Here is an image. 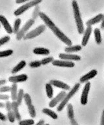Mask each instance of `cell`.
I'll list each match as a JSON object with an SVG mask.
<instances>
[{
    "instance_id": "24",
    "label": "cell",
    "mask_w": 104,
    "mask_h": 125,
    "mask_svg": "<svg viewBox=\"0 0 104 125\" xmlns=\"http://www.w3.org/2000/svg\"><path fill=\"white\" fill-rule=\"evenodd\" d=\"M94 37H95V41H96V43L100 44L102 42V35H101V31H100V29L98 28H96L94 30Z\"/></svg>"
},
{
    "instance_id": "36",
    "label": "cell",
    "mask_w": 104,
    "mask_h": 125,
    "mask_svg": "<svg viewBox=\"0 0 104 125\" xmlns=\"http://www.w3.org/2000/svg\"><path fill=\"white\" fill-rule=\"evenodd\" d=\"M10 41V37L9 36H5V37H2L1 40H0V45L3 46L5 44H6Z\"/></svg>"
},
{
    "instance_id": "35",
    "label": "cell",
    "mask_w": 104,
    "mask_h": 125,
    "mask_svg": "<svg viewBox=\"0 0 104 125\" xmlns=\"http://www.w3.org/2000/svg\"><path fill=\"white\" fill-rule=\"evenodd\" d=\"M40 13V12L39 7L37 5L36 6L35 9V10H34L33 13V18L34 20H35L38 16H39Z\"/></svg>"
},
{
    "instance_id": "43",
    "label": "cell",
    "mask_w": 104,
    "mask_h": 125,
    "mask_svg": "<svg viewBox=\"0 0 104 125\" xmlns=\"http://www.w3.org/2000/svg\"><path fill=\"white\" fill-rule=\"evenodd\" d=\"M70 123H71V125H78V124H77V121H76L74 119H71Z\"/></svg>"
},
{
    "instance_id": "1",
    "label": "cell",
    "mask_w": 104,
    "mask_h": 125,
    "mask_svg": "<svg viewBox=\"0 0 104 125\" xmlns=\"http://www.w3.org/2000/svg\"><path fill=\"white\" fill-rule=\"evenodd\" d=\"M39 17L42 20V21L45 23V25L51 29V31H52V32L56 35V37H57L59 40H61L63 43H65V44L67 45V46H72V41L69 39L68 37H67L66 35H65V33H63V31H61V30L55 25L54 22H53V21H52V20H51L50 19L45 13L40 12V13L39 14Z\"/></svg>"
},
{
    "instance_id": "19",
    "label": "cell",
    "mask_w": 104,
    "mask_h": 125,
    "mask_svg": "<svg viewBox=\"0 0 104 125\" xmlns=\"http://www.w3.org/2000/svg\"><path fill=\"white\" fill-rule=\"evenodd\" d=\"M10 93H11V98L13 101H16L17 96H18V85L17 83H13L11 86L10 89Z\"/></svg>"
},
{
    "instance_id": "5",
    "label": "cell",
    "mask_w": 104,
    "mask_h": 125,
    "mask_svg": "<svg viewBox=\"0 0 104 125\" xmlns=\"http://www.w3.org/2000/svg\"><path fill=\"white\" fill-rule=\"evenodd\" d=\"M34 23H35V20L33 18L29 20L25 23V25L20 29V31H18V33L16 34V39L18 40V41H20L22 38H24V37L27 34V32L28 31V30L30 29V27H31Z\"/></svg>"
},
{
    "instance_id": "22",
    "label": "cell",
    "mask_w": 104,
    "mask_h": 125,
    "mask_svg": "<svg viewBox=\"0 0 104 125\" xmlns=\"http://www.w3.org/2000/svg\"><path fill=\"white\" fill-rule=\"evenodd\" d=\"M42 113L47 115V116H49L53 119H58V116H57V113L52 111L51 109H49V108H44L42 109Z\"/></svg>"
},
{
    "instance_id": "14",
    "label": "cell",
    "mask_w": 104,
    "mask_h": 125,
    "mask_svg": "<svg viewBox=\"0 0 104 125\" xmlns=\"http://www.w3.org/2000/svg\"><path fill=\"white\" fill-rule=\"evenodd\" d=\"M59 58L63 60L70 61H80L81 57L77 55H73V54H68V53H60L59 55Z\"/></svg>"
},
{
    "instance_id": "34",
    "label": "cell",
    "mask_w": 104,
    "mask_h": 125,
    "mask_svg": "<svg viewBox=\"0 0 104 125\" xmlns=\"http://www.w3.org/2000/svg\"><path fill=\"white\" fill-rule=\"evenodd\" d=\"M42 65L40 61H34L29 63V66L31 68H38Z\"/></svg>"
},
{
    "instance_id": "9",
    "label": "cell",
    "mask_w": 104,
    "mask_h": 125,
    "mask_svg": "<svg viewBox=\"0 0 104 125\" xmlns=\"http://www.w3.org/2000/svg\"><path fill=\"white\" fill-rule=\"evenodd\" d=\"M52 64L54 66L59 67H66V68H73L75 66L74 62L72 61L66 60H54L52 62Z\"/></svg>"
},
{
    "instance_id": "44",
    "label": "cell",
    "mask_w": 104,
    "mask_h": 125,
    "mask_svg": "<svg viewBox=\"0 0 104 125\" xmlns=\"http://www.w3.org/2000/svg\"><path fill=\"white\" fill-rule=\"evenodd\" d=\"M35 125H44V120H40Z\"/></svg>"
},
{
    "instance_id": "23",
    "label": "cell",
    "mask_w": 104,
    "mask_h": 125,
    "mask_svg": "<svg viewBox=\"0 0 104 125\" xmlns=\"http://www.w3.org/2000/svg\"><path fill=\"white\" fill-rule=\"evenodd\" d=\"M46 94L47 96L49 98H52L53 96V89L50 83L46 84Z\"/></svg>"
},
{
    "instance_id": "3",
    "label": "cell",
    "mask_w": 104,
    "mask_h": 125,
    "mask_svg": "<svg viewBox=\"0 0 104 125\" xmlns=\"http://www.w3.org/2000/svg\"><path fill=\"white\" fill-rule=\"evenodd\" d=\"M79 88H80V83H77L75 84L74 87H72V89L69 91L68 93H67V94L66 95L65 98L63 100V101L59 104V105L57 107V111H61L65 108V106L68 104V102L69 100L75 95V94L77 92V91H78Z\"/></svg>"
},
{
    "instance_id": "26",
    "label": "cell",
    "mask_w": 104,
    "mask_h": 125,
    "mask_svg": "<svg viewBox=\"0 0 104 125\" xmlns=\"http://www.w3.org/2000/svg\"><path fill=\"white\" fill-rule=\"evenodd\" d=\"M21 22H22V20L20 18L16 19V20L14 21V27H13V33L17 34L18 31H20V26L21 25Z\"/></svg>"
},
{
    "instance_id": "27",
    "label": "cell",
    "mask_w": 104,
    "mask_h": 125,
    "mask_svg": "<svg viewBox=\"0 0 104 125\" xmlns=\"http://www.w3.org/2000/svg\"><path fill=\"white\" fill-rule=\"evenodd\" d=\"M24 91L23 89H20L19 90V91H18V96H17V100H16V102H18V104L19 105H21L22 104V100L24 99Z\"/></svg>"
},
{
    "instance_id": "8",
    "label": "cell",
    "mask_w": 104,
    "mask_h": 125,
    "mask_svg": "<svg viewBox=\"0 0 104 125\" xmlns=\"http://www.w3.org/2000/svg\"><path fill=\"white\" fill-rule=\"evenodd\" d=\"M67 94V93L64 91L60 92L58 94H57L56 96H55L54 98L51 100V101L49 102V106L50 107H54L55 106L58 104L59 103H61V102L63 101V100L65 98V97L66 96V95Z\"/></svg>"
},
{
    "instance_id": "16",
    "label": "cell",
    "mask_w": 104,
    "mask_h": 125,
    "mask_svg": "<svg viewBox=\"0 0 104 125\" xmlns=\"http://www.w3.org/2000/svg\"><path fill=\"white\" fill-rule=\"evenodd\" d=\"M103 17H104V14H99L97 16H96L95 17L92 18L91 19L86 21V25L87 26H92L93 25H95L96 23L101 22L103 20Z\"/></svg>"
},
{
    "instance_id": "28",
    "label": "cell",
    "mask_w": 104,
    "mask_h": 125,
    "mask_svg": "<svg viewBox=\"0 0 104 125\" xmlns=\"http://www.w3.org/2000/svg\"><path fill=\"white\" fill-rule=\"evenodd\" d=\"M34 124L35 121L33 119H25L19 122V125H33Z\"/></svg>"
},
{
    "instance_id": "32",
    "label": "cell",
    "mask_w": 104,
    "mask_h": 125,
    "mask_svg": "<svg viewBox=\"0 0 104 125\" xmlns=\"http://www.w3.org/2000/svg\"><path fill=\"white\" fill-rule=\"evenodd\" d=\"M54 61V58L53 57H46V58L42 59L40 61H41L42 64L43 65H46V64H47L50 63V62H52Z\"/></svg>"
},
{
    "instance_id": "29",
    "label": "cell",
    "mask_w": 104,
    "mask_h": 125,
    "mask_svg": "<svg viewBox=\"0 0 104 125\" xmlns=\"http://www.w3.org/2000/svg\"><path fill=\"white\" fill-rule=\"evenodd\" d=\"M13 53V50H7L1 51L0 52V57H6L11 55Z\"/></svg>"
},
{
    "instance_id": "12",
    "label": "cell",
    "mask_w": 104,
    "mask_h": 125,
    "mask_svg": "<svg viewBox=\"0 0 104 125\" xmlns=\"http://www.w3.org/2000/svg\"><path fill=\"white\" fill-rule=\"evenodd\" d=\"M0 21L4 27L5 30L7 31V33H9V34H11V33H13V27H11V25H10L8 20H7V18L5 17L4 16H0Z\"/></svg>"
},
{
    "instance_id": "42",
    "label": "cell",
    "mask_w": 104,
    "mask_h": 125,
    "mask_svg": "<svg viewBox=\"0 0 104 125\" xmlns=\"http://www.w3.org/2000/svg\"><path fill=\"white\" fill-rule=\"evenodd\" d=\"M28 1H29V0H16V3L17 4H21Z\"/></svg>"
},
{
    "instance_id": "10",
    "label": "cell",
    "mask_w": 104,
    "mask_h": 125,
    "mask_svg": "<svg viewBox=\"0 0 104 125\" xmlns=\"http://www.w3.org/2000/svg\"><path fill=\"white\" fill-rule=\"evenodd\" d=\"M28 79V76L27 74H22L18 76H10L9 78V81L12 83H21V82H24L27 81Z\"/></svg>"
},
{
    "instance_id": "20",
    "label": "cell",
    "mask_w": 104,
    "mask_h": 125,
    "mask_svg": "<svg viewBox=\"0 0 104 125\" xmlns=\"http://www.w3.org/2000/svg\"><path fill=\"white\" fill-rule=\"evenodd\" d=\"M26 62L25 61L22 60L18 64H16V66H14L13 69L12 70V74H16L17 72H20V70H22L23 68L26 66Z\"/></svg>"
},
{
    "instance_id": "33",
    "label": "cell",
    "mask_w": 104,
    "mask_h": 125,
    "mask_svg": "<svg viewBox=\"0 0 104 125\" xmlns=\"http://www.w3.org/2000/svg\"><path fill=\"white\" fill-rule=\"evenodd\" d=\"M7 118H8L9 121H10V123H14L15 121V119H16V116L14 115V112L12 111H8V113H7Z\"/></svg>"
},
{
    "instance_id": "25",
    "label": "cell",
    "mask_w": 104,
    "mask_h": 125,
    "mask_svg": "<svg viewBox=\"0 0 104 125\" xmlns=\"http://www.w3.org/2000/svg\"><path fill=\"white\" fill-rule=\"evenodd\" d=\"M67 115L70 120L74 119V111L73 105L71 104H67Z\"/></svg>"
},
{
    "instance_id": "39",
    "label": "cell",
    "mask_w": 104,
    "mask_h": 125,
    "mask_svg": "<svg viewBox=\"0 0 104 125\" xmlns=\"http://www.w3.org/2000/svg\"><path fill=\"white\" fill-rule=\"evenodd\" d=\"M0 98L2 100H9V96L7 94H1L0 95Z\"/></svg>"
},
{
    "instance_id": "45",
    "label": "cell",
    "mask_w": 104,
    "mask_h": 125,
    "mask_svg": "<svg viewBox=\"0 0 104 125\" xmlns=\"http://www.w3.org/2000/svg\"><path fill=\"white\" fill-rule=\"evenodd\" d=\"M6 83L7 82L5 80H1V81H0V85H5Z\"/></svg>"
},
{
    "instance_id": "21",
    "label": "cell",
    "mask_w": 104,
    "mask_h": 125,
    "mask_svg": "<svg viewBox=\"0 0 104 125\" xmlns=\"http://www.w3.org/2000/svg\"><path fill=\"white\" fill-rule=\"evenodd\" d=\"M81 49H82V47L80 45H76V46H70L66 47L65 51L66 53H73L81 50Z\"/></svg>"
},
{
    "instance_id": "31",
    "label": "cell",
    "mask_w": 104,
    "mask_h": 125,
    "mask_svg": "<svg viewBox=\"0 0 104 125\" xmlns=\"http://www.w3.org/2000/svg\"><path fill=\"white\" fill-rule=\"evenodd\" d=\"M24 100L25 101V103L27 105V106H29V105H31L32 104V99L31 98V96L28 93H26L24 94Z\"/></svg>"
},
{
    "instance_id": "4",
    "label": "cell",
    "mask_w": 104,
    "mask_h": 125,
    "mask_svg": "<svg viewBox=\"0 0 104 125\" xmlns=\"http://www.w3.org/2000/svg\"><path fill=\"white\" fill-rule=\"evenodd\" d=\"M42 1V0H31L30 1L26 3L24 5H22L21 7L17 9L14 11V14L16 16L21 15L23 13H24L25 12L27 11L28 9H29L30 8L33 7H35V6L38 5V4L40 3Z\"/></svg>"
},
{
    "instance_id": "6",
    "label": "cell",
    "mask_w": 104,
    "mask_h": 125,
    "mask_svg": "<svg viewBox=\"0 0 104 125\" xmlns=\"http://www.w3.org/2000/svg\"><path fill=\"white\" fill-rule=\"evenodd\" d=\"M46 26L45 25H40L37 28H35L33 30L29 31V33H28L26 35V36L24 37V39H34L35 37L39 36L40 35H41L42 33H44V31L46 30Z\"/></svg>"
},
{
    "instance_id": "47",
    "label": "cell",
    "mask_w": 104,
    "mask_h": 125,
    "mask_svg": "<svg viewBox=\"0 0 104 125\" xmlns=\"http://www.w3.org/2000/svg\"><path fill=\"white\" fill-rule=\"evenodd\" d=\"M0 107H1V108H3V107H5V104L3 103V102H1L0 103Z\"/></svg>"
},
{
    "instance_id": "37",
    "label": "cell",
    "mask_w": 104,
    "mask_h": 125,
    "mask_svg": "<svg viewBox=\"0 0 104 125\" xmlns=\"http://www.w3.org/2000/svg\"><path fill=\"white\" fill-rule=\"evenodd\" d=\"M10 89H11V87H9V86H2L0 88V91L1 93H6V92H9L10 91Z\"/></svg>"
},
{
    "instance_id": "7",
    "label": "cell",
    "mask_w": 104,
    "mask_h": 125,
    "mask_svg": "<svg viewBox=\"0 0 104 125\" xmlns=\"http://www.w3.org/2000/svg\"><path fill=\"white\" fill-rule=\"evenodd\" d=\"M90 89V82H86L84 86L82 94L81 96V103L82 105H86L88 102V95Z\"/></svg>"
},
{
    "instance_id": "11",
    "label": "cell",
    "mask_w": 104,
    "mask_h": 125,
    "mask_svg": "<svg viewBox=\"0 0 104 125\" xmlns=\"http://www.w3.org/2000/svg\"><path fill=\"white\" fill-rule=\"evenodd\" d=\"M98 74V71L96 69H93V70H90V72L86 73V74H85L80 78L79 82L81 83H86V82H89V80L94 78L95 76Z\"/></svg>"
},
{
    "instance_id": "15",
    "label": "cell",
    "mask_w": 104,
    "mask_h": 125,
    "mask_svg": "<svg viewBox=\"0 0 104 125\" xmlns=\"http://www.w3.org/2000/svg\"><path fill=\"white\" fill-rule=\"evenodd\" d=\"M53 86H55L56 87L60 88L63 90H70V87L68 84L65 83L64 82L59 81L57 80H52L49 82Z\"/></svg>"
},
{
    "instance_id": "30",
    "label": "cell",
    "mask_w": 104,
    "mask_h": 125,
    "mask_svg": "<svg viewBox=\"0 0 104 125\" xmlns=\"http://www.w3.org/2000/svg\"><path fill=\"white\" fill-rule=\"evenodd\" d=\"M28 107L30 116H31L32 118H35V117H36V111L35 108V106H34L33 104H31V105L28 106Z\"/></svg>"
},
{
    "instance_id": "18",
    "label": "cell",
    "mask_w": 104,
    "mask_h": 125,
    "mask_svg": "<svg viewBox=\"0 0 104 125\" xmlns=\"http://www.w3.org/2000/svg\"><path fill=\"white\" fill-rule=\"evenodd\" d=\"M33 53L36 55H47L50 53V51L45 48H36L33 50Z\"/></svg>"
},
{
    "instance_id": "41",
    "label": "cell",
    "mask_w": 104,
    "mask_h": 125,
    "mask_svg": "<svg viewBox=\"0 0 104 125\" xmlns=\"http://www.w3.org/2000/svg\"><path fill=\"white\" fill-rule=\"evenodd\" d=\"M100 125H104V109L103 110L102 115V119H101V123H100Z\"/></svg>"
},
{
    "instance_id": "46",
    "label": "cell",
    "mask_w": 104,
    "mask_h": 125,
    "mask_svg": "<svg viewBox=\"0 0 104 125\" xmlns=\"http://www.w3.org/2000/svg\"><path fill=\"white\" fill-rule=\"evenodd\" d=\"M101 27H102V29H104V17H103V20H102V21Z\"/></svg>"
},
{
    "instance_id": "38",
    "label": "cell",
    "mask_w": 104,
    "mask_h": 125,
    "mask_svg": "<svg viewBox=\"0 0 104 125\" xmlns=\"http://www.w3.org/2000/svg\"><path fill=\"white\" fill-rule=\"evenodd\" d=\"M5 107H6L7 111H12V102L7 100L5 103Z\"/></svg>"
},
{
    "instance_id": "40",
    "label": "cell",
    "mask_w": 104,
    "mask_h": 125,
    "mask_svg": "<svg viewBox=\"0 0 104 125\" xmlns=\"http://www.w3.org/2000/svg\"><path fill=\"white\" fill-rule=\"evenodd\" d=\"M0 119L2 121H5L8 118H7L6 115H4L3 113H0Z\"/></svg>"
},
{
    "instance_id": "17",
    "label": "cell",
    "mask_w": 104,
    "mask_h": 125,
    "mask_svg": "<svg viewBox=\"0 0 104 125\" xmlns=\"http://www.w3.org/2000/svg\"><path fill=\"white\" fill-rule=\"evenodd\" d=\"M19 104L16 101H13L12 102V110L14 112V115L16 116V120L20 121L21 120V115L18 110V107H19Z\"/></svg>"
},
{
    "instance_id": "48",
    "label": "cell",
    "mask_w": 104,
    "mask_h": 125,
    "mask_svg": "<svg viewBox=\"0 0 104 125\" xmlns=\"http://www.w3.org/2000/svg\"><path fill=\"white\" fill-rule=\"evenodd\" d=\"M48 125V124H46V125Z\"/></svg>"
},
{
    "instance_id": "2",
    "label": "cell",
    "mask_w": 104,
    "mask_h": 125,
    "mask_svg": "<svg viewBox=\"0 0 104 125\" xmlns=\"http://www.w3.org/2000/svg\"><path fill=\"white\" fill-rule=\"evenodd\" d=\"M72 5L74 16L75 20H76L77 31H78L79 34H83L85 32L84 25H83V20L82 18H81L80 10H79L77 2L76 0H73Z\"/></svg>"
},
{
    "instance_id": "13",
    "label": "cell",
    "mask_w": 104,
    "mask_h": 125,
    "mask_svg": "<svg viewBox=\"0 0 104 125\" xmlns=\"http://www.w3.org/2000/svg\"><path fill=\"white\" fill-rule=\"evenodd\" d=\"M92 26H87L86 29L85 30L83 37L82 42H81V44H82L83 46H85L87 44V43L88 42L90 35H91V33H92Z\"/></svg>"
}]
</instances>
